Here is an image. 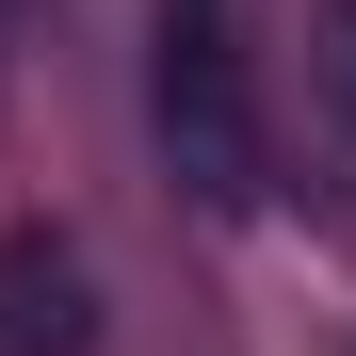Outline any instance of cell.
Here are the masks:
<instances>
[{"mask_svg": "<svg viewBox=\"0 0 356 356\" xmlns=\"http://www.w3.org/2000/svg\"><path fill=\"white\" fill-rule=\"evenodd\" d=\"M162 146H178V178H195L211 211H259L275 146H259V97H243V33H227V0H162Z\"/></svg>", "mask_w": 356, "mask_h": 356, "instance_id": "6da1fadb", "label": "cell"}, {"mask_svg": "<svg viewBox=\"0 0 356 356\" xmlns=\"http://www.w3.org/2000/svg\"><path fill=\"white\" fill-rule=\"evenodd\" d=\"M97 308H81V259L49 243V227H17L0 243V356H81Z\"/></svg>", "mask_w": 356, "mask_h": 356, "instance_id": "7a4b0ae2", "label": "cell"}]
</instances>
